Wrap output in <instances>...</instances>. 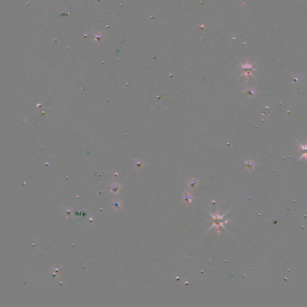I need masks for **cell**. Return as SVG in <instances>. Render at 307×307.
Listing matches in <instances>:
<instances>
[{
    "mask_svg": "<svg viewBox=\"0 0 307 307\" xmlns=\"http://www.w3.org/2000/svg\"><path fill=\"white\" fill-rule=\"evenodd\" d=\"M120 189H121V186H120L119 184H117V183L112 184L111 186H110V192L112 194H118Z\"/></svg>",
    "mask_w": 307,
    "mask_h": 307,
    "instance_id": "1",
    "label": "cell"
},
{
    "mask_svg": "<svg viewBox=\"0 0 307 307\" xmlns=\"http://www.w3.org/2000/svg\"><path fill=\"white\" fill-rule=\"evenodd\" d=\"M244 162H245L246 169H248L249 171H252L254 169H255L256 164H255V162H254L253 160H249V161H248V160H245Z\"/></svg>",
    "mask_w": 307,
    "mask_h": 307,
    "instance_id": "2",
    "label": "cell"
},
{
    "mask_svg": "<svg viewBox=\"0 0 307 307\" xmlns=\"http://www.w3.org/2000/svg\"><path fill=\"white\" fill-rule=\"evenodd\" d=\"M183 201L184 203L186 204H189L191 203V202L193 201V196H192V194L189 193V192H186L184 196H183Z\"/></svg>",
    "mask_w": 307,
    "mask_h": 307,
    "instance_id": "3",
    "label": "cell"
},
{
    "mask_svg": "<svg viewBox=\"0 0 307 307\" xmlns=\"http://www.w3.org/2000/svg\"><path fill=\"white\" fill-rule=\"evenodd\" d=\"M198 179H196V178H191L188 180V188H196V186L198 185Z\"/></svg>",
    "mask_w": 307,
    "mask_h": 307,
    "instance_id": "4",
    "label": "cell"
},
{
    "mask_svg": "<svg viewBox=\"0 0 307 307\" xmlns=\"http://www.w3.org/2000/svg\"><path fill=\"white\" fill-rule=\"evenodd\" d=\"M123 207V204L121 201H115L113 203V208L115 210H120Z\"/></svg>",
    "mask_w": 307,
    "mask_h": 307,
    "instance_id": "5",
    "label": "cell"
},
{
    "mask_svg": "<svg viewBox=\"0 0 307 307\" xmlns=\"http://www.w3.org/2000/svg\"><path fill=\"white\" fill-rule=\"evenodd\" d=\"M227 214V212H226L225 214H222V215H220V214H210V215L212 216V218H213L214 220H219V221H222V220L223 219V217L225 216V214Z\"/></svg>",
    "mask_w": 307,
    "mask_h": 307,
    "instance_id": "6",
    "label": "cell"
},
{
    "mask_svg": "<svg viewBox=\"0 0 307 307\" xmlns=\"http://www.w3.org/2000/svg\"><path fill=\"white\" fill-rule=\"evenodd\" d=\"M134 162H135V163H134V165H135V167H136L137 169H140V168H141L142 166H143V162L141 161L140 160H135Z\"/></svg>",
    "mask_w": 307,
    "mask_h": 307,
    "instance_id": "7",
    "label": "cell"
},
{
    "mask_svg": "<svg viewBox=\"0 0 307 307\" xmlns=\"http://www.w3.org/2000/svg\"><path fill=\"white\" fill-rule=\"evenodd\" d=\"M299 147H300L301 149H303V151H305V149H307V143H305V144L299 143Z\"/></svg>",
    "mask_w": 307,
    "mask_h": 307,
    "instance_id": "8",
    "label": "cell"
},
{
    "mask_svg": "<svg viewBox=\"0 0 307 307\" xmlns=\"http://www.w3.org/2000/svg\"><path fill=\"white\" fill-rule=\"evenodd\" d=\"M303 159H306V160H307V153H304L300 158H299V160H303Z\"/></svg>",
    "mask_w": 307,
    "mask_h": 307,
    "instance_id": "9",
    "label": "cell"
},
{
    "mask_svg": "<svg viewBox=\"0 0 307 307\" xmlns=\"http://www.w3.org/2000/svg\"><path fill=\"white\" fill-rule=\"evenodd\" d=\"M66 213H67V215H70V214H71V211H70V210H68Z\"/></svg>",
    "mask_w": 307,
    "mask_h": 307,
    "instance_id": "10",
    "label": "cell"
}]
</instances>
